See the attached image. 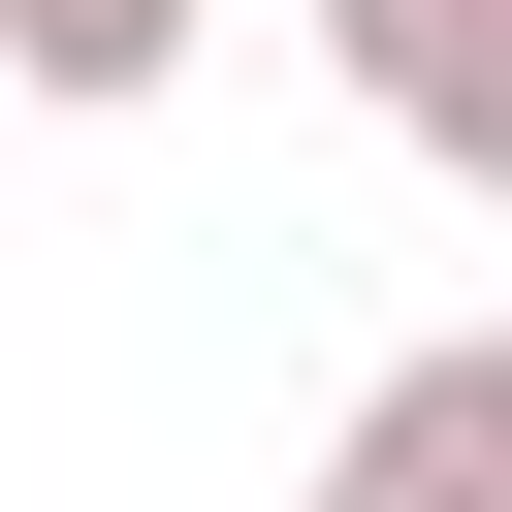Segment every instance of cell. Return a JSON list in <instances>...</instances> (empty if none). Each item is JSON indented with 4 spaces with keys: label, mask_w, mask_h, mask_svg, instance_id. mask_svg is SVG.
Returning <instances> with one entry per match:
<instances>
[{
    "label": "cell",
    "mask_w": 512,
    "mask_h": 512,
    "mask_svg": "<svg viewBox=\"0 0 512 512\" xmlns=\"http://www.w3.org/2000/svg\"><path fill=\"white\" fill-rule=\"evenodd\" d=\"M224 0H0V96H160Z\"/></svg>",
    "instance_id": "obj_3"
},
{
    "label": "cell",
    "mask_w": 512,
    "mask_h": 512,
    "mask_svg": "<svg viewBox=\"0 0 512 512\" xmlns=\"http://www.w3.org/2000/svg\"><path fill=\"white\" fill-rule=\"evenodd\" d=\"M320 512H512V320L384 352V384H352V448H320Z\"/></svg>",
    "instance_id": "obj_1"
},
{
    "label": "cell",
    "mask_w": 512,
    "mask_h": 512,
    "mask_svg": "<svg viewBox=\"0 0 512 512\" xmlns=\"http://www.w3.org/2000/svg\"><path fill=\"white\" fill-rule=\"evenodd\" d=\"M320 64H352L416 160H480V192H512V0H320Z\"/></svg>",
    "instance_id": "obj_2"
}]
</instances>
